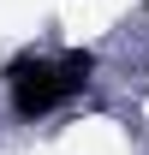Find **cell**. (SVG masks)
Instances as JSON below:
<instances>
[{
  "instance_id": "1",
  "label": "cell",
  "mask_w": 149,
  "mask_h": 155,
  "mask_svg": "<svg viewBox=\"0 0 149 155\" xmlns=\"http://www.w3.org/2000/svg\"><path fill=\"white\" fill-rule=\"evenodd\" d=\"M6 84H12V114L18 119H42V114H54L60 101H72L78 90H84V84L66 78L60 60H36V54L12 60V66H6Z\"/></svg>"
},
{
  "instance_id": "2",
  "label": "cell",
  "mask_w": 149,
  "mask_h": 155,
  "mask_svg": "<svg viewBox=\"0 0 149 155\" xmlns=\"http://www.w3.org/2000/svg\"><path fill=\"white\" fill-rule=\"evenodd\" d=\"M60 66H66V78H72V84H84V78L95 72V54H90V48H72V54H60Z\"/></svg>"
}]
</instances>
